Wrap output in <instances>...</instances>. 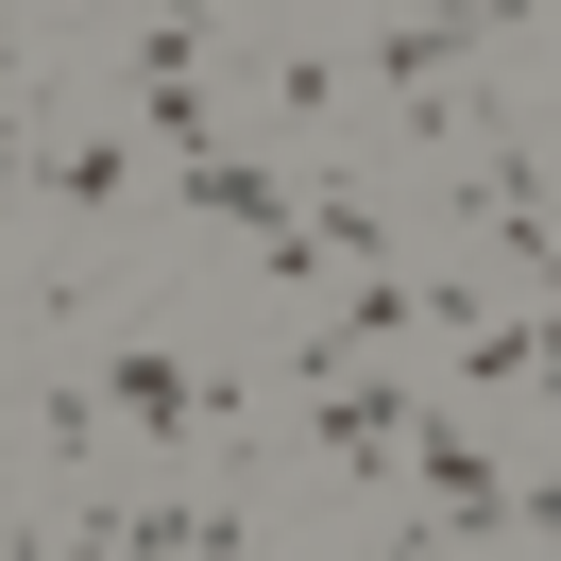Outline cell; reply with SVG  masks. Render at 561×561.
Returning <instances> with one entry per match:
<instances>
[{
	"label": "cell",
	"instance_id": "2",
	"mask_svg": "<svg viewBox=\"0 0 561 561\" xmlns=\"http://www.w3.org/2000/svg\"><path fill=\"white\" fill-rule=\"evenodd\" d=\"M137 153H153L137 119H35V103H18V187L69 221V273L119 255V221H137Z\"/></svg>",
	"mask_w": 561,
	"mask_h": 561
},
{
	"label": "cell",
	"instance_id": "5",
	"mask_svg": "<svg viewBox=\"0 0 561 561\" xmlns=\"http://www.w3.org/2000/svg\"><path fill=\"white\" fill-rule=\"evenodd\" d=\"M307 425H323V477H341V493H409V425H425V391L391 375V357H357V375L307 391Z\"/></svg>",
	"mask_w": 561,
	"mask_h": 561
},
{
	"label": "cell",
	"instance_id": "4",
	"mask_svg": "<svg viewBox=\"0 0 561 561\" xmlns=\"http://www.w3.org/2000/svg\"><path fill=\"white\" fill-rule=\"evenodd\" d=\"M103 409H119V443H153V459L239 443V375H205L187 341H119V357H103Z\"/></svg>",
	"mask_w": 561,
	"mask_h": 561
},
{
	"label": "cell",
	"instance_id": "9",
	"mask_svg": "<svg viewBox=\"0 0 561 561\" xmlns=\"http://www.w3.org/2000/svg\"><path fill=\"white\" fill-rule=\"evenodd\" d=\"M35 18H69V0H18V35H35Z\"/></svg>",
	"mask_w": 561,
	"mask_h": 561
},
{
	"label": "cell",
	"instance_id": "6",
	"mask_svg": "<svg viewBox=\"0 0 561 561\" xmlns=\"http://www.w3.org/2000/svg\"><path fill=\"white\" fill-rule=\"evenodd\" d=\"M307 239L341 255V273H375V255H391V221H375V187H357V171H307Z\"/></svg>",
	"mask_w": 561,
	"mask_h": 561
},
{
	"label": "cell",
	"instance_id": "7",
	"mask_svg": "<svg viewBox=\"0 0 561 561\" xmlns=\"http://www.w3.org/2000/svg\"><path fill=\"white\" fill-rule=\"evenodd\" d=\"M341 103H357V69H341L323 35H289V51H273V119H307V137H323Z\"/></svg>",
	"mask_w": 561,
	"mask_h": 561
},
{
	"label": "cell",
	"instance_id": "3",
	"mask_svg": "<svg viewBox=\"0 0 561 561\" xmlns=\"http://www.w3.org/2000/svg\"><path fill=\"white\" fill-rule=\"evenodd\" d=\"M409 545H511V459H493L443 391H425V425H409Z\"/></svg>",
	"mask_w": 561,
	"mask_h": 561
},
{
	"label": "cell",
	"instance_id": "1",
	"mask_svg": "<svg viewBox=\"0 0 561 561\" xmlns=\"http://www.w3.org/2000/svg\"><path fill=\"white\" fill-rule=\"evenodd\" d=\"M511 18H527V0H391V18H375V51H357V103H375L409 153L477 137V119H493V103H477V51L511 35Z\"/></svg>",
	"mask_w": 561,
	"mask_h": 561
},
{
	"label": "cell",
	"instance_id": "8",
	"mask_svg": "<svg viewBox=\"0 0 561 561\" xmlns=\"http://www.w3.org/2000/svg\"><path fill=\"white\" fill-rule=\"evenodd\" d=\"M137 51H187V69H205V51H221V0H153V18H137Z\"/></svg>",
	"mask_w": 561,
	"mask_h": 561
}]
</instances>
